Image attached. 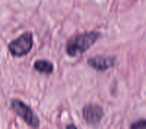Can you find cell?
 Instances as JSON below:
<instances>
[{
    "label": "cell",
    "mask_w": 146,
    "mask_h": 129,
    "mask_svg": "<svg viewBox=\"0 0 146 129\" xmlns=\"http://www.w3.org/2000/svg\"><path fill=\"white\" fill-rule=\"evenodd\" d=\"M130 129H146V119H140V120L133 122Z\"/></svg>",
    "instance_id": "52a82bcc"
},
{
    "label": "cell",
    "mask_w": 146,
    "mask_h": 129,
    "mask_svg": "<svg viewBox=\"0 0 146 129\" xmlns=\"http://www.w3.org/2000/svg\"><path fill=\"white\" fill-rule=\"evenodd\" d=\"M115 63V57L114 56H94L88 59V65L96 70H107L110 68H113Z\"/></svg>",
    "instance_id": "5b68a950"
},
{
    "label": "cell",
    "mask_w": 146,
    "mask_h": 129,
    "mask_svg": "<svg viewBox=\"0 0 146 129\" xmlns=\"http://www.w3.org/2000/svg\"><path fill=\"white\" fill-rule=\"evenodd\" d=\"M100 32L98 31H89V32H82L76 34L72 38L67 40L66 43V53L70 57H78L86 50H89L91 47L98 41Z\"/></svg>",
    "instance_id": "6da1fadb"
},
{
    "label": "cell",
    "mask_w": 146,
    "mask_h": 129,
    "mask_svg": "<svg viewBox=\"0 0 146 129\" xmlns=\"http://www.w3.org/2000/svg\"><path fill=\"white\" fill-rule=\"evenodd\" d=\"M34 69L36 72H40L42 75H50L53 74L54 66L50 60H45V59H40V60H35L34 62Z\"/></svg>",
    "instance_id": "8992f818"
},
{
    "label": "cell",
    "mask_w": 146,
    "mask_h": 129,
    "mask_svg": "<svg viewBox=\"0 0 146 129\" xmlns=\"http://www.w3.org/2000/svg\"><path fill=\"white\" fill-rule=\"evenodd\" d=\"M82 114H83L85 122H86L88 125H98L101 122V119L104 117V109L100 104L89 103L83 107Z\"/></svg>",
    "instance_id": "277c9868"
},
{
    "label": "cell",
    "mask_w": 146,
    "mask_h": 129,
    "mask_svg": "<svg viewBox=\"0 0 146 129\" xmlns=\"http://www.w3.org/2000/svg\"><path fill=\"white\" fill-rule=\"evenodd\" d=\"M34 45V37L31 32H23L21 34L19 37H16L15 40H12L7 45L9 53L15 57H22V56H27L31 49Z\"/></svg>",
    "instance_id": "3957f363"
},
{
    "label": "cell",
    "mask_w": 146,
    "mask_h": 129,
    "mask_svg": "<svg viewBox=\"0 0 146 129\" xmlns=\"http://www.w3.org/2000/svg\"><path fill=\"white\" fill-rule=\"evenodd\" d=\"M66 129H78V128H76V125H75V123H69V125L66 126Z\"/></svg>",
    "instance_id": "ba28073f"
},
{
    "label": "cell",
    "mask_w": 146,
    "mask_h": 129,
    "mask_svg": "<svg viewBox=\"0 0 146 129\" xmlns=\"http://www.w3.org/2000/svg\"><path fill=\"white\" fill-rule=\"evenodd\" d=\"M10 107H12V110H13L27 125H29L34 129H38L40 128V117L36 116V113L29 107L27 103H23L19 98H13V100L10 101Z\"/></svg>",
    "instance_id": "7a4b0ae2"
}]
</instances>
